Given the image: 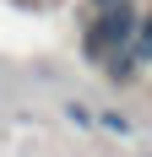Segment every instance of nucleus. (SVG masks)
Masks as SVG:
<instances>
[{
    "label": "nucleus",
    "mask_w": 152,
    "mask_h": 157,
    "mask_svg": "<svg viewBox=\"0 0 152 157\" xmlns=\"http://www.w3.org/2000/svg\"><path fill=\"white\" fill-rule=\"evenodd\" d=\"M98 6H103V11H109V6H114V0H98ZM120 6H125V0H120Z\"/></svg>",
    "instance_id": "2"
},
{
    "label": "nucleus",
    "mask_w": 152,
    "mask_h": 157,
    "mask_svg": "<svg viewBox=\"0 0 152 157\" xmlns=\"http://www.w3.org/2000/svg\"><path fill=\"white\" fill-rule=\"evenodd\" d=\"M130 38H136V11L130 6H109L98 22L87 27V38H82V49H87V60H125V49H130Z\"/></svg>",
    "instance_id": "1"
}]
</instances>
